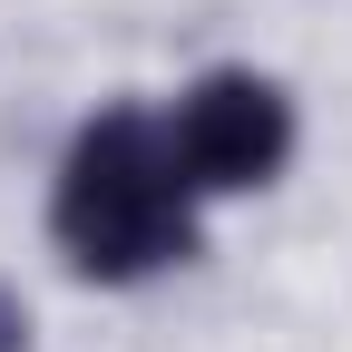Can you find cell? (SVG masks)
Wrapping results in <instances>:
<instances>
[{
	"label": "cell",
	"mask_w": 352,
	"mask_h": 352,
	"mask_svg": "<svg viewBox=\"0 0 352 352\" xmlns=\"http://www.w3.org/2000/svg\"><path fill=\"white\" fill-rule=\"evenodd\" d=\"M39 226H50V254L69 284L138 294V284H166L206 254V196L176 176L166 118L147 98H108L69 127Z\"/></svg>",
	"instance_id": "cell-1"
},
{
	"label": "cell",
	"mask_w": 352,
	"mask_h": 352,
	"mask_svg": "<svg viewBox=\"0 0 352 352\" xmlns=\"http://www.w3.org/2000/svg\"><path fill=\"white\" fill-rule=\"evenodd\" d=\"M30 333H39V323H30V294L0 274V352H30Z\"/></svg>",
	"instance_id": "cell-3"
},
{
	"label": "cell",
	"mask_w": 352,
	"mask_h": 352,
	"mask_svg": "<svg viewBox=\"0 0 352 352\" xmlns=\"http://www.w3.org/2000/svg\"><path fill=\"white\" fill-rule=\"evenodd\" d=\"M166 118V157L176 176L206 196V206H235V196H264V186H284V166L303 147V108H294V88L274 69H254V59H215L196 69L176 98H157Z\"/></svg>",
	"instance_id": "cell-2"
}]
</instances>
